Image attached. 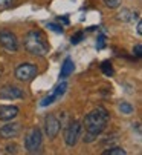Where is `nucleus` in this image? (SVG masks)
<instances>
[{"label": "nucleus", "instance_id": "obj_1", "mask_svg": "<svg viewBox=\"0 0 142 155\" xmlns=\"http://www.w3.org/2000/svg\"><path fill=\"white\" fill-rule=\"evenodd\" d=\"M109 120H110V115L104 107H96L92 112H89L84 118V129H86L84 141L86 143L93 141L106 129Z\"/></svg>", "mask_w": 142, "mask_h": 155}, {"label": "nucleus", "instance_id": "obj_2", "mask_svg": "<svg viewBox=\"0 0 142 155\" xmlns=\"http://www.w3.org/2000/svg\"><path fill=\"white\" fill-rule=\"evenodd\" d=\"M25 48L32 55H46L49 52V43L41 31H29L25 35Z\"/></svg>", "mask_w": 142, "mask_h": 155}, {"label": "nucleus", "instance_id": "obj_3", "mask_svg": "<svg viewBox=\"0 0 142 155\" xmlns=\"http://www.w3.org/2000/svg\"><path fill=\"white\" fill-rule=\"evenodd\" d=\"M80 135H81V123L77 121V120L70 121L69 126L64 130V141H66V144L69 147H74L78 143Z\"/></svg>", "mask_w": 142, "mask_h": 155}, {"label": "nucleus", "instance_id": "obj_4", "mask_svg": "<svg viewBox=\"0 0 142 155\" xmlns=\"http://www.w3.org/2000/svg\"><path fill=\"white\" fill-rule=\"evenodd\" d=\"M41 143H43V135H41V130L38 127H34L25 137V147L31 153L38 152L40 147H41Z\"/></svg>", "mask_w": 142, "mask_h": 155}, {"label": "nucleus", "instance_id": "obj_5", "mask_svg": "<svg viewBox=\"0 0 142 155\" xmlns=\"http://www.w3.org/2000/svg\"><path fill=\"white\" fill-rule=\"evenodd\" d=\"M38 69L35 64H29V63H23L15 68V78L20 81H31L35 75H37Z\"/></svg>", "mask_w": 142, "mask_h": 155}, {"label": "nucleus", "instance_id": "obj_6", "mask_svg": "<svg viewBox=\"0 0 142 155\" xmlns=\"http://www.w3.org/2000/svg\"><path fill=\"white\" fill-rule=\"evenodd\" d=\"M0 46L5 48V49L9 51V52H17V49H18L17 37H15L11 31H8V29L0 31Z\"/></svg>", "mask_w": 142, "mask_h": 155}, {"label": "nucleus", "instance_id": "obj_7", "mask_svg": "<svg viewBox=\"0 0 142 155\" xmlns=\"http://www.w3.org/2000/svg\"><path fill=\"white\" fill-rule=\"evenodd\" d=\"M60 120L54 115V114H49L46 115L44 118V129H46V135L49 138H55L60 132Z\"/></svg>", "mask_w": 142, "mask_h": 155}, {"label": "nucleus", "instance_id": "obj_8", "mask_svg": "<svg viewBox=\"0 0 142 155\" xmlns=\"http://www.w3.org/2000/svg\"><path fill=\"white\" fill-rule=\"evenodd\" d=\"M20 132H21L20 123H9V124H5L3 127H0V138H5V140L15 138L18 137Z\"/></svg>", "mask_w": 142, "mask_h": 155}, {"label": "nucleus", "instance_id": "obj_9", "mask_svg": "<svg viewBox=\"0 0 142 155\" xmlns=\"http://www.w3.org/2000/svg\"><path fill=\"white\" fill-rule=\"evenodd\" d=\"M25 94H23L21 89L15 86H3L0 89V98H5V100H17V98H23Z\"/></svg>", "mask_w": 142, "mask_h": 155}, {"label": "nucleus", "instance_id": "obj_10", "mask_svg": "<svg viewBox=\"0 0 142 155\" xmlns=\"http://www.w3.org/2000/svg\"><path fill=\"white\" fill-rule=\"evenodd\" d=\"M18 115V107L15 106H0V120L3 121H9L12 118H15Z\"/></svg>", "mask_w": 142, "mask_h": 155}, {"label": "nucleus", "instance_id": "obj_11", "mask_svg": "<svg viewBox=\"0 0 142 155\" xmlns=\"http://www.w3.org/2000/svg\"><path fill=\"white\" fill-rule=\"evenodd\" d=\"M74 69H75V64H74L72 58H70V57H67V58L64 60L63 66H61V72H60V78H67V77H69L70 74L74 72Z\"/></svg>", "mask_w": 142, "mask_h": 155}, {"label": "nucleus", "instance_id": "obj_12", "mask_svg": "<svg viewBox=\"0 0 142 155\" xmlns=\"http://www.w3.org/2000/svg\"><path fill=\"white\" fill-rule=\"evenodd\" d=\"M119 20H122V21H134V20H139V14L133 12L130 9H122L119 12Z\"/></svg>", "mask_w": 142, "mask_h": 155}, {"label": "nucleus", "instance_id": "obj_13", "mask_svg": "<svg viewBox=\"0 0 142 155\" xmlns=\"http://www.w3.org/2000/svg\"><path fill=\"white\" fill-rule=\"evenodd\" d=\"M66 89H67V83H66V81H63L61 84H58V86L55 87V89H54V92H52L51 95H52V97H54V100L57 101L58 98H61V97L64 95Z\"/></svg>", "mask_w": 142, "mask_h": 155}, {"label": "nucleus", "instance_id": "obj_14", "mask_svg": "<svg viewBox=\"0 0 142 155\" xmlns=\"http://www.w3.org/2000/svg\"><path fill=\"white\" fill-rule=\"evenodd\" d=\"M101 71L104 72V75H107V77H112L113 75V66H112V63L110 61H103L101 63Z\"/></svg>", "mask_w": 142, "mask_h": 155}, {"label": "nucleus", "instance_id": "obj_15", "mask_svg": "<svg viewBox=\"0 0 142 155\" xmlns=\"http://www.w3.org/2000/svg\"><path fill=\"white\" fill-rule=\"evenodd\" d=\"M119 110H121L122 114H125V115H130V114H133L134 107H133L130 103H121V104H119Z\"/></svg>", "mask_w": 142, "mask_h": 155}, {"label": "nucleus", "instance_id": "obj_16", "mask_svg": "<svg viewBox=\"0 0 142 155\" xmlns=\"http://www.w3.org/2000/svg\"><path fill=\"white\" fill-rule=\"evenodd\" d=\"M127 152L122 147H112L109 150H104V155H125Z\"/></svg>", "mask_w": 142, "mask_h": 155}, {"label": "nucleus", "instance_id": "obj_17", "mask_svg": "<svg viewBox=\"0 0 142 155\" xmlns=\"http://www.w3.org/2000/svg\"><path fill=\"white\" fill-rule=\"evenodd\" d=\"M104 2V5L107 6V8H110V9H115V8H118L121 5V0H103Z\"/></svg>", "mask_w": 142, "mask_h": 155}, {"label": "nucleus", "instance_id": "obj_18", "mask_svg": "<svg viewBox=\"0 0 142 155\" xmlns=\"http://www.w3.org/2000/svg\"><path fill=\"white\" fill-rule=\"evenodd\" d=\"M83 37H84V32L80 31V32H77L75 35H72V38H70V43H72V45H77V43H80V41L83 40Z\"/></svg>", "mask_w": 142, "mask_h": 155}, {"label": "nucleus", "instance_id": "obj_19", "mask_svg": "<svg viewBox=\"0 0 142 155\" xmlns=\"http://www.w3.org/2000/svg\"><path fill=\"white\" fill-rule=\"evenodd\" d=\"M96 46H98V49H103V48L106 46V37H104V35H99V37H98Z\"/></svg>", "mask_w": 142, "mask_h": 155}, {"label": "nucleus", "instance_id": "obj_20", "mask_svg": "<svg viewBox=\"0 0 142 155\" xmlns=\"http://www.w3.org/2000/svg\"><path fill=\"white\" fill-rule=\"evenodd\" d=\"M54 101H55V100H54V97H52V95H47L46 98H43V101H41L40 104H41V106H47V104H52Z\"/></svg>", "mask_w": 142, "mask_h": 155}, {"label": "nucleus", "instance_id": "obj_21", "mask_svg": "<svg viewBox=\"0 0 142 155\" xmlns=\"http://www.w3.org/2000/svg\"><path fill=\"white\" fill-rule=\"evenodd\" d=\"M47 26H49V28H51L52 31H57V32H63V28H61V26H58V25H55V23H49Z\"/></svg>", "mask_w": 142, "mask_h": 155}, {"label": "nucleus", "instance_id": "obj_22", "mask_svg": "<svg viewBox=\"0 0 142 155\" xmlns=\"http://www.w3.org/2000/svg\"><path fill=\"white\" fill-rule=\"evenodd\" d=\"M133 52H134L137 57H140V55H142V46H140V45H136L134 49H133Z\"/></svg>", "mask_w": 142, "mask_h": 155}, {"label": "nucleus", "instance_id": "obj_23", "mask_svg": "<svg viewBox=\"0 0 142 155\" xmlns=\"http://www.w3.org/2000/svg\"><path fill=\"white\" fill-rule=\"evenodd\" d=\"M6 152L15 153V152H17V146H15V144H8V146H6Z\"/></svg>", "mask_w": 142, "mask_h": 155}, {"label": "nucleus", "instance_id": "obj_24", "mask_svg": "<svg viewBox=\"0 0 142 155\" xmlns=\"http://www.w3.org/2000/svg\"><path fill=\"white\" fill-rule=\"evenodd\" d=\"M140 26H142V23H140V20H137V25H136V31H137V34H139V35L142 34V28H140Z\"/></svg>", "mask_w": 142, "mask_h": 155}, {"label": "nucleus", "instance_id": "obj_25", "mask_svg": "<svg viewBox=\"0 0 142 155\" xmlns=\"http://www.w3.org/2000/svg\"><path fill=\"white\" fill-rule=\"evenodd\" d=\"M12 0H0V5H9Z\"/></svg>", "mask_w": 142, "mask_h": 155}]
</instances>
